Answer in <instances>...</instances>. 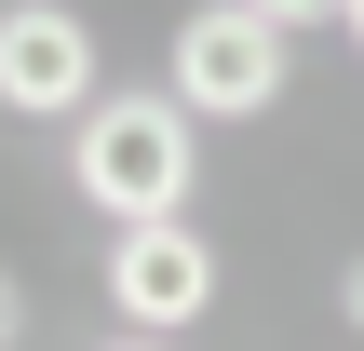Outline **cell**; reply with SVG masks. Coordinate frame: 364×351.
I'll list each match as a JSON object with an SVG mask.
<instances>
[{
	"mask_svg": "<svg viewBox=\"0 0 364 351\" xmlns=\"http://www.w3.org/2000/svg\"><path fill=\"white\" fill-rule=\"evenodd\" d=\"M68 176H81V203L122 230V216H189V189H203V122L176 108V95H95L81 122H68Z\"/></svg>",
	"mask_w": 364,
	"mask_h": 351,
	"instance_id": "6da1fadb",
	"label": "cell"
},
{
	"mask_svg": "<svg viewBox=\"0 0 364 351\" xmlns=\"http://www.w3.org/2000/svg\"><path fill=\"white\" fill-rule=\"evenodd\" d=\"M162 95H176L189 122H257V108L284 95V27L243 14V0H203V14L176 27V54H162Z\"/></svg>",
	"mask_w": 364,
	"mask_h": 351,
	"instance_id": "7a4b0ae2",
	"label": "cell"
},
{
	"mask_svg": "<svg viewBox=\"0 0 364 351\" xmlns=\"http://www.w3.org/2000/svg\"><path fill=\"white\" fill-rule=\"evenodd\" d=\"M108 311L149 325V338H189V325L216 311V243H203L189 216H122V230H108Z\"/></svg>",
	"mask_w": 364,
	"mask_h": 351,
	"instance_id": "3957f363",
	"label": "cell"
},
{
	"mask_svg": "<svg viewBox=\"0 0 364 351\" xmlns=\"http://www.w3.org/2000/svg\"><path fill=\"white\" fill-rule=\"evenodd\" d=\"M108 95V54L68 0H0V108L14 122H81Z\"/></svg>",
	"mask_w": 364,
	"mask_h": 351,
	"instance_id": "277c9868",
	"label": "cell"
},
{
	"mask_svg": "<svg viewBox=\"0 0 364 351\" xmlns=\"http://www.w3.org/2000/svg\"><path fill=\"white\" fill-rule=\"evenodd\" d=\"M243 14H270L284 41H297V27H338V0H243Z\"/></svg>",
	"mask_w": 364,
	"mask_h": 351,
	"instance_id": "5b68a950",
	"label": "cell"
},
{
	"mask_svg": "<svg viewBox=\"0 0 364 351\" xmlns=\"http://www.w3.org/2000/svg\"><path fill=\"white\" fill-rule=\"evenodd\" d=\"M14 325H27V298H14V271H0V351H14Z\"/></svg>",
	"mask_w": 364,
	"mask_h": 351,
	"instance_id": "8992f818",
	"label": "cell"
},
{
	"mask_svg": "<svg viewBox=\"0 0 364 351\" xmlns=\"http://www.w3.org/2000/svg\"><path fill=\"white\" fill-rule=\"evenodd\" d=\"M338 311H351V338H364V257H351V284H338Z\"/></svg>",
	"mask_w": 364,
	"mask_h": 351,
	"instance_id": "52a82bcc",
	"label": "cell"
},
{
	"mask_svg": "<svg viewBox=\"0 0 364 351\" xmlns=\"http://www.w3.org/2000/svg\"><path fill=\"white\" fill-rule=\"evenodd\" d=\"M108 351H176V338H149V325H122V338H108Z\"/></svg>",
	"mask_w": 364,
	"mask_h": 351,
	"instance_id": "ba28073f",
	"label": "cell"
},
{
	"mask_svg": "<svg viewBox=\"0 0 364 351\" xmlns=\"http://www.w3.org/2000/svg\"><path fill=\"white\" fill-rule=\"evenodd\" d=\"M338 27H351V41H364V0H338Z\"/></svg>",
	"mask_w": 364,
	"mask_h": 351,
	"instance_id": "9c48e42d",
	"label": "cell"
}]
</instances>
